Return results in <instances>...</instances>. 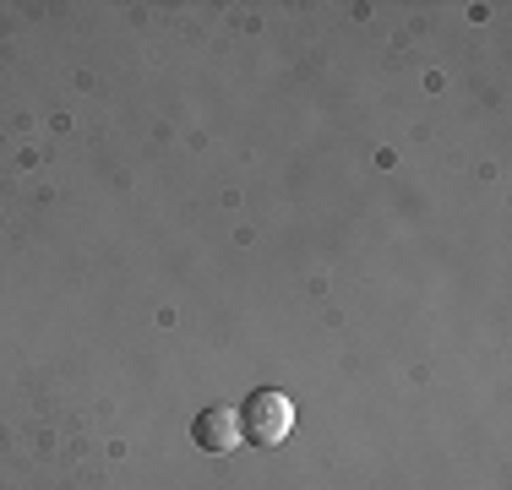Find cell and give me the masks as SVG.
Segmentation results:
<instances>
[{
	"label": "cell",
	"mask_w": 512,
	"mask_h": 490,
	"mask_svg": "<svg viewBox=\"0 0 512 490\" xmlns=\"http://www.w3.org/2000/svg\"><path fill=\"white\" fill-rule=\"evenodd\" d=\"M240 436L251 441V447H278L289 431H295V403L284 398L278 387H256L246 403H240Z\"/></svg>",
	"instance_id": "obj_1"
},
{
	"label": "cell",
	"mask_w": 512,
	"mask_h": 490,
	"mask_svg": "<svg viewBox=\"0 0 512 490\" xmlns=\"http://www.w3.org/2000/svg\"><path fill=\"white\" fill-rule=\"evenodd\" d=\"M191 441H197L202 452H229V447L240 441L235 409H224V403H207L197 420H191Z\"/></svg>",
	"instance_id": "obj_2"
}]
</instances>
